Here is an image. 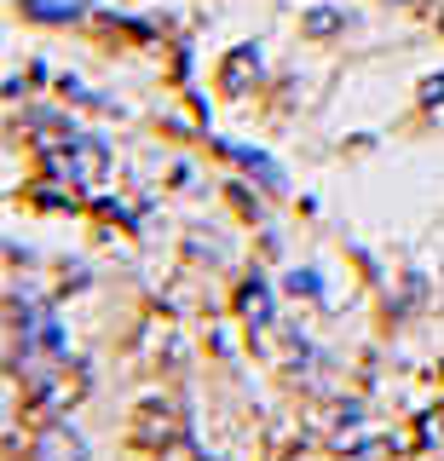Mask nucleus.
<instances>
[{"label":"nucleus","mask_w":444,"mask_h":461,"mask_svg":"<svg viewBox=\"0 0 444 461\" xmlns=\"http://www.w3.org/2000/svg\"><path fill=\"white\" fill-rule=\"evenodd\" d=\"M41 461H81V444L69 432H47L41 438Z\"/></svg>","instance_id":"nucleus-1"},{"label":"nucleus","mask_w":444,"mask_h":461,"mask_svg":"<svg viewBox=\"0 0 444 461\" xmlns=\"http://www.w3.org/2000/svg\"><path fill=\"white\" fill-rule=\"evenodd\" d=\"M266 312H271V300H266V288L254 283L249 288V317H254V323H266Z\"/></svg>","instance_id":"nucleus-3"},{"label":"nucleus","mask_w":444,"mask_h":461,"mask_svg":"<svg viewBox=\"0 0 444 461\" xmlns=\"http://www.w3.org/2000/svg\"><path fill=\"white\" fill-rule=\"evenodd\" d=\"M393 6H421V0H393Z\"/></svg>","instance_id":"nucleus-5"},{"label":"nucleus","mask_w":444,"mask_h":461,"mask_svg":"<svg viewBox=\"0 0 444 461\" xmlns=\"http://www.w3.org/2000/svg\"><path fill=\"white\" fill-rule=\"evenodd\" d=\"M306 29H312V35H335V29H340V12H329V6L306 12Z\"/></svg>","instance_id":"nucleus-2"},{"label":"nucleus","mask_w":444,"mask_h":461,"mask_svg":"<svg viewBox=\"0 0 444 461\" xmlns=\"http://www.w3.org/2000/svg\"><path fill=\"white\" fill-rule=\"evenodd\" d=\"M289 288H294V294H300V288H306V294H318V271H294V277H289Z\"/></svg>","instance_id":"nucleus-4"}]
</instances>
